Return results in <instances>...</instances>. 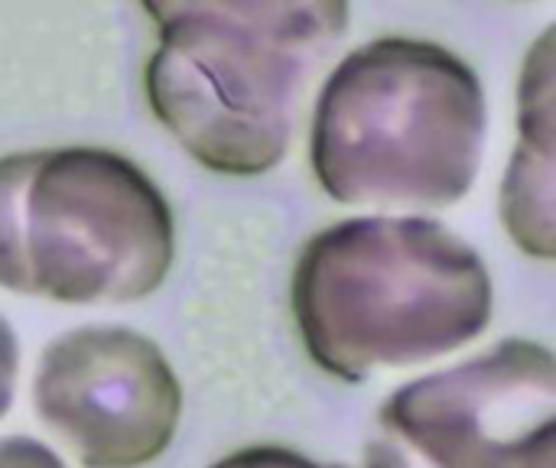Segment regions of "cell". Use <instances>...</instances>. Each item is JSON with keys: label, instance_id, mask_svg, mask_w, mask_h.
<instances>
[{"label": "cell", "instance_id": "1", "mask_svg": "<svg viewBox=\"0 0 556 468\" xmlns=\"http://www.w3.org/2000/svg\"><path fill=\"white\" fill-rule=\"evenodd\" d=\"M306 355L339 381L440 362L495 309L482 254L427 215H358L316 231L290 280Z\"/></svg>", "mask_w": 556, "mask_h": 468}, {"label": "cell", "instance_id": "2", "mask_svg": "<svg viewBox=\"0 0 556 468\" xmlns=\"http://www.w3.org/2000/svg\"><path fill=\"white\" fill-rule=\"evenodd\" d=\"M143 68L153 117L205 169L251 179L290 153L300 104L349 33L339 0L147 3Z\"/></svg>", "mask_w": 556, "mask_h": 468}, {"label": "cell", "instance_id": "3", "mask_svg": "<svg viewBox=\"0 0 556 468\" xmlns=\"http://www.w3.org/2000/svg\"><path fill=\"white\" fill-rule=\"evenodd\" d=\"M485 140L479 72L440 42L381 36L329 72L313 107L309 163L342 205L440 212L472 192Z\"/></svg>", "mask_w": 556, "mask_h": 468}, {"label": "cell", "instance_id": "4", "mask_svg": "<svg viewBox=\"0 0 556 468\" xmlns=\"http://www.w3.org/2000/svg\"><path fill=\"white\" fill-rule=\"evenodd\" d=\"M173 257V208L124 153L52 147L0 156L3 290L124 306L156 293Z\"/></svg>", "mask_w": 556, "mask_h": 468}, {"label": "cell", "instance_id": "5", "mask_svg": "<svg viewBox=\"0 0 556 468\" xmlns=\"http://www.w3.org/2000/svg\"><path fill=\"white\" fill-rule=\"evenodd\" d=\"M362 468H554L556 358L544 342L489 352L397 388Z\"/></svg>", "mask_w": 556, "mask_h": 468}, {"label": "cell", "instance_id": "6", "mask_svg": "<svg viewBox=\"0 0 556 468\" xmlns=\"http://www.w3.org/2000/svg\"><path fill=\"white\" fill-rule=\"evenodd\" d=\"M33 407L81 468H143L179 430L182 384L143 332L78 326L42 349Z\"/></svg>", "mask_w": 556, "mask_h": 468}, {"label": "cell", "instance_id": "7", "mask_svg": "<svg viewBox=\"0 0 556 468\" xmlns=\"http://www.w3.org/2000/svg\"><path fill=\"white\" fill-rule=\"evenodd\" d=\"M554 26L528 49L518 78V143L502 179V225L534 261H554Z\"/></svg>", "mask_w": 556, "mask_h": 468}, {"label": "cell", "instance_id": "8", "mask_svg": "<svg viewBox=\"0 0 556 468\" xmlns=\"http://www.w3.org/2000/svg\"><path fill=\"white\" fill-rule=\"evenodd\" d=\"M208 468H345L336 463H316L303 453H293L287 446H274V443H261V446H244L225 459H218Z\"/></svg>", "mask_w": 556, "mask_h": 468}, {"label": "cell", "instance_id": "9", "mask_svg": "<svg viewBox=\"0 0 556 468\" xmlns=\"http://www.w3.org/2000/svg\"><path fill=\"white\" fill-rule=\"evenodd\" d=\"M0 468H65V463L33 437H3Z\"/></svg>", "mask_w": 556, "mask_h": 468}, {"label": "cell", "instance_id": "10", "mask_svg": "<svg viewBox=\"0 0 556 468\" xmlns=\"http://www.w3.org/2000/svg\"><path fill=\"white\" fill-rule=\"evenodd\" d=\"M16 378H20V345H16V336H13L10 322L0 316V420L13 407Z\"/></svg>", "mask_w": 556, "mask_h": 468}]
</instances>
